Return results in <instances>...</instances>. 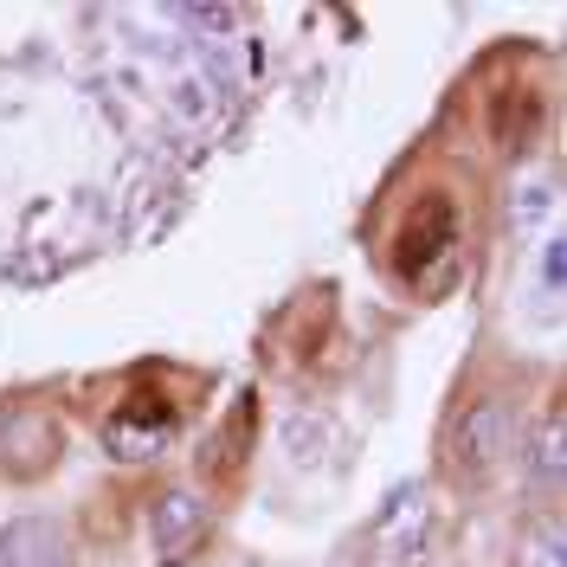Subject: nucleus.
Instances as JSON below:
<instances>
[{
  "instance_id": "1",
  "label": "nucleus",
  "mask_w": 567,
  "mask_h": 567,
  "mask_svg": "<svg viewBox=\"0 0 567 567\" xmlns=\"http://www.w3.org/2000/svg\"><path fill=\"white\" fill-rule=\"evenodd\" d=\"M458 271V213L445 194H425L406 233H400V278L420 284V290H439V284Z\"/></svg>"
},
{
  "instance_id": "2",
  "label": "nucleus",
  "mask_w": 567,
  "mask_h": 567,
  "mask_svg": "<svg viewBox=\"0 0 567 567\" xmlns=\"http://www.w3.org/2000/svg\"><path fill=\"white\" fill-rule=\"evenodd\" d=\"M509 445H516V413L503 400H477L452 425V471L458 477H491L496 464L509 458Z\"/></svg>"
},
{
  "instance_id": "3",
  "label": "nucleus",
  "mask_w": 567,
  "mask_h": 567,
  "mask_svg": "<svg viewBox=\"0 0 567 567\" xmlns=\"http://www.w3.org/2000/svg\"><path fill=\"white\" fill-rule=\"evenodd\" d=\"M168 439H175V413H168V406L155 413V400H142V393H136V400H123V406L110 413V425H104V445H110L123 464L155 458Z\"/></svg>"
},
{
  "instance_id": "4",
  "label": "nucleus",
  "mask_w": 567,
  "mask_h": 567,
  "mask_svg": "<svg viewBox=\"0 0 567 567\" xmlns=\"http://www.w3.org/2000/svg\"><path fill=\"white\" fill-rule=\"evenodd\" d=\"M0 452L13 458V477H39L45 464L59 458V425L20 406V413H0Z\"/></svg>"
},
{
  "instance_id": "5",
  "label": "nucleus",
  "mask_w": 567,
  "mask_h": 567,
  "mask_svg": "<svg viewBox=\"0 0 567 567\" xmlns=\"http://www.w3.org/2000/svg\"><path fill=\"white\" fill-rule=\"evenodd\" d=\"M200 529H207V509H200V496L194 491L155 496V509H148V542H155L162 561H181V555L200 542Z\"/></svg>"
},
{
  "instance_id": "6",
  "label": "nucleus",
  "mask_w": 567,
  "mask_h": 567,
  "mask_svg": "<svg viewBox=\"0 0 567 567\" xmlns=\"http://www.w3.org/2000/svg\"><path fill=\"white\" fill-rule=\"evenodd\" d=\"M0 567H71L65 561V529L52 516H13L0 529Z\"/></svg>"
},
{
  "instance_id": "7",
  "label": "nucleus",
  "mask_w": 567,
  "mask_h": 567,
  "mask_svg": "<svg viewBox=\"0 0 567 567\" xmlns=\"http://www.w3.org/2000/svg\"><path fill=\"white\" fill-rule=\"evenodd\" d=\"M561 471H567V425H561V406H548V413L535 420L529 445H523V477L548 496L561 484Z\"/></svg>"
},
{
  "instance_id": "8",
  "label": "nucleus",
  "mask_w": 567,
  "mask_h": 567,
  "mask_svg": "<svg viewBox=\"0 0 567 567\" xmlns=\"http://www.w3.org/2000/svg\"><path fill=\"white\" fill-rule=\"evenodd\" d=\"M400 535H406V555H420V542H425V491L420 484L388 496V509L374 523V548H400Z\"/></svg>"
},
{
  "instance_id": "9",
  "label": "nucleus",
  "mask_w": 567,
  "mask_h": 567,
  "mask_svg": "<svg viewBox=\"0 0 567 567\" xmlns=\"http://www.w3.org/2000/svg\"><path fill=\"white\" fill-rule=\"evenodd\" d=\"M329 445H336V425L322 420V413L303 406V413H290V420H284V452H290L297 464H322V458H329Z\"/></svg>"
},
{
  "instance_id": "10",
  "label": "nucleus",
  "mask_w": 567,
  "mask_h": 567,
  "mask_svg": "<svg viewBox=\"0 0 567 567\" xmlns=\"http://www.w3.org/2000/svg\"><path fill=\"white\" fill-rule=\"evenodd\" d=\"M246 445H251V393L239 400V413H233V425H226V439L207 452V464L219 458V471H233V464L246 458Z\"/></svg>"
},
{
  "instance_id": "11",
  "label": "nucleus",
  "mask_w": 567,
  "mask_h": 567,
  "mask_svg": "<svg viewBox=\"0 0 567 567\" xmlns=\"http://www.w3.org/2000/svg\"><path fill=\"white\" fill-rule=\"evenodd\" d=\"M523 561H529V567H561V529L548 523V529L535 535V548L523 555Z\"/></svg>"
},
{
  "instance_id": "12",
  "label": "nucleus",
  "mask_w": 567,
  "mask_h": 567,
  "mask_svg": "<svg viewBox=\"0 0 567 567\" xmlns=\"http://www.w3.org/2000/svg\"><path fill=\"white\" fill-rule=\"evenodd\" d=\"M542 290H548V303H561V239L542 246Z\"/></svg>"
},
{
  "instance_id": "13",
  "label": "nucleus",
  "mask_w": 567,
  "mask_h": 567,
  "mask_svg": "<svg viewBox=\"0 0 567 567\" xmlns=\"http://www.w3.org/2000/svg\"><path fill=\"white\" fill-rule=\"evenodd\" d=\"M168 567H194V561H187V555H181V561H168Z\"/></svg>"
}]
</instances>
